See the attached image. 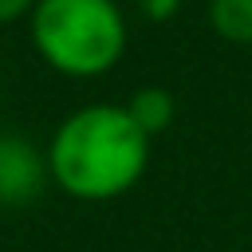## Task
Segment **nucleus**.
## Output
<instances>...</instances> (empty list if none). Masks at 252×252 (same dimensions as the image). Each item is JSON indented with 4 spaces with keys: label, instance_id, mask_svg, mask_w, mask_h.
<instances>
[{
    "label": "nucleus",
    "instance_id": "obj_1",
    "mask_svg": "<svg viewBox=\"0 0 252 252\" xmlns=\"http://www.w3.org/2000/svg\"><path fill=\"white\" fill-rule=\"evenodd\" d=\"M150 161V138L126 106H83L51 138L47 173L79 201H110L134 189Z\"/></svg>",
    "mask_w": 252,
    "mask_h": 252
},
{
    "label": "nucleus",
    "instance_id": "obj_6",
    "mask_svg": "<svg viewBox=\"0 0 252 252\" xmlns=\"http://www.w3.org/2000/svg\"><path fill=\"white\" fill-rule=\"evenodd\" d=\"M142 8L150 12V20H165L177 12V0H142Z\"/></svg>",
    "mask_w": 252,
    "mask_h": 252
},
{
    "label": "nucleus",
    "instance_id": "obj_2",
    "mask_svg": "<svg viewBox=\"0 0 252 252\" xmlns=\"http://www.w3.org/2000/svg\"><path fill=\"white\" fill-rule=\"evenodd\" d=\"M35 51L63 75H102L126 47L122 12L110 0H39L32 16Z\"/></svg>",
    "mask_w": 252,
    "mask_h": 252
},
{
    "label": "nucleus",
    "instance_id": "obj_7",
    "mask_svg": "<svg viewBox=\"0 0 252 252\" xmlns=\"http://www.w3.org/2000/svg\"><path fill=\"white\" fill-rule=\"evenodd\" d=\"M32 0H0V24H8V20H16L24 8H28Z\"/></svg>",
    "mask_w": 252,
    "mask_h": 252
},
{
    "label": "nucleus",
    "instance_id": "obj_5",
    "mask_svg": "<svg viewBox=\"0 0 252 252\" xmlns=\"http://www.w3.org/2000/svg\"><path fill=\"white\" fill-rule=\"evenodd\" d=\"M209 20L217 35L232 43H252V0H213Z\"/></svg>",
    "mask_w": 252,
    "mask_h": 252
},
{
    "label": "nucleus",
    "instance_id": "obj_4",
    "mask_svg": "<svg viewBox=\"0 0 252 252\" xmlns=\"http://www.w3.org/2000/svg\"><path fill=\"white\" fill-rule=\"evenodd\" d=\"M126 114L142 126V134H161L169 122H173V94L161 91V87H142L134 91V98L126 102Z\"/></svg>",
    "mask_w": 252,
    "mask_h": 252
},
{
    "label": "nucleus",
    "instance_id": "obj_3",
    "mask_svg": "<svg viewBox=\"0 0 252 252\" xmlns=\"http://www.w3.org/2000/svg\"><path fill=\"white\" fill-rule=\"evenodd\" d=\"M47 177V161L24 138H0V205H28Z\"/></svg>",
    "mask_w": 252,
    "mask_h": 252
}]
</instances>
